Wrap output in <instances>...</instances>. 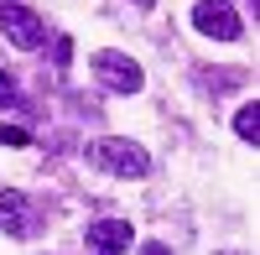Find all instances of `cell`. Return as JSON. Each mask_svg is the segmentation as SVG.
Masks as SVG:
<instances>
[{"label":"cell","mask_w":260,"mask_h":255,"mask_svg":"<svg viewBox=\"0 0 260 255\" xmlns=\"http://www.w3.org/2000/svg\"><path fill=\"white\" fill-rule=\"evenodd\" d=\"M52 57H57V68H68V57H73V42H68V37H57V42H52Z\"/></svg>","instance_id":"30bf717a"},{"label":"cell","mask_w":260,"mask_h":255,"mask_svg":"<svg viewBox=\"0 0 260 255\" xmlns=\"http://www.w3.org/2000/svg\"><path fill=\"white\" fill-rule=\"evenodd\" d=\"M0 229L16 235V240L37 235V203L21 193V187H0Z\"/></svg>","instance_id":"5b68a950"},{"label":"cell","mask_w":260,"mask_h":255,"mask_svg":"<svg viewBox=\"0 0 260 255\" xmlns=\"http://www.w3.org/2000/svg\"><path fill=\"white\" fill-rule=\"evenodd\" d=\"M141 255H167V245H146V250H141Z\"/></svg>","instance_id":"8fae6325"},{"label":"cell","mask_w":260,"mask_h":255,"mask_svg":"<svg viewBox=\"0 0 260 255\" xmlns=\"http://www.w3.org/2000/svg\"><path fill=\"white\" fill-rule=\"evenodd\" d=\"M0 110H31L26 94H21V83H16L6 68H0Z\"/></svg>","instance_id":"ba28073f"},{"label":"cell","mask_w":260,"mask_h":255,"mask_svg":"<svg viewBox=\"0 0 260 255\" xmlns=\"http://www.w3.org/2000/svg\"><path fill=\"white\" fill-rule=\"evenodd\" d=\"M31 136L26 131H16V125H0V146H26Z\"/></svg>","instance_id":"9c48e42d"},{"label":"cell","mask_w":260,"mask_h":255,"mask_svg":"<svg viewBox=\"0 0 260 255\" xmlns=\"http://www.w3.org/2000/svg\"><path fill=\"white\" fill-rule=\"evenodd\" d=\"M89 68H94V78H99L110 94H141V89H146V68H141L130 52L104 47V52H94V57H89Z\"/></svg>","instance_id":"7a4b0ae2"},{"label":"cell","mask_w":260,"mask_h":255,"mask_svg":"<svg viewBox=\"0 0 260 255\" xmlns=\"http://www.w3.org/2000/svg\"><path fill=\"white\" fill-rule=\"evenodd\" d=\"M0 31H6L11 47L31 52V47H42V42H47V21H42L31 6H21V0H6V6H0Z\"/></svg>","instance_id":"3957f363"},{"label":"cell","mask_w":260,"mask_h":255,"mask_svg":"<svg viewBox=\"0 0 260 255\" xmlns=\"http://www.w3.org/2000/svg\"><path fill=\"white\" fill-rule=\"evenodd\" d=\"M83 240H89V255H125L130 250V224L125 219H94L83 229Z\"/></svg>","instance_id":"8992f818"},{"label":"cell","mask_w":260,"mask_h":255,"mask_svg":"<svg viewBox=\"0 0 260 255\" xmlns=\"http://www.w3.org/2000/svg\"><path fill=\"white\" fill-rule=\"evenodd\" d=\"M234 136H240L245 146L260 141V110H255V104H240V115H234Z\"/></svg>","instance_id":"52a82bcc"},{"label":"cell","mask_w":260,"mask_h":255,"mask_svg":"<svg viewBox=\"0 0 260 255\" xmlns=\"http://www.w3.org/2000/svg\"><path fill=\"white\" fill-rule=\"evenodd\" d=\"M89 162L104 167V172H115V177H146V172H151L146 146L125 141V136H104V141H94V146H89Z\"/></svg>","instance_id":"6da1fadb"},{"label":"cell","mask_w":260,"mask_h":255,"mask_svg":"<svg viewBox=\"0 0 260 255\" xmlns=\"http://www.w3.org/2000/svg\"><path fill=\"white\" fill-rule=\"evenodd\" d=\"M245 6H255V11H260V0H245Z\"/></svg>","instance_id":"4fadbf2b"},{"label":"cell","mask_w":260,"mask_h":255,"mask_svg":"<svg viewBox=\"0 0 260 255\" xmlns=\"http://www.w3.org/2000/svg\"><path fill=\"white\" fill-rule=\"evenodd\" d=\"M192 26L203 37H219V42H240L245 37V16L229 6V0H198L192 6Z\"/></svg>","instance_id":"277c9868"},{"label":"cell","mask_w":260,"mask_h":255,"mask_svg":"<svg viewBox=\"0 0 260 255\" xmlns=\"http://www.w3.org/2000/svg\"><path fill=\"white\" fill-rule=\"evenodd\" d=\"M130 6H136V11H151V0H130Z\"/></svg>","instance_id":"7c38bea8"}]
</instances>
